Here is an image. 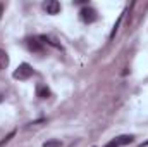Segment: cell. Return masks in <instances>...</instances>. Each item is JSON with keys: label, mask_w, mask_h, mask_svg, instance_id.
I'll list each match as a JSON object with an SVG mask.
<instances>
[{"label": "cell", "mask_w": 148, "mask_h": 147, "mask_svg": "<svg viewBox=\"0 0 148 147\" xmlns=\"http://www.w3.org/2000/svg\"><path fill=\"white\" fill-rule=\"evenodd\" d=\"M2 12H3V5L0 3V17H2Z\"/></svg>", "instance_id": "8fae6325"}, {"label": "cell", "mask_w": 148, "mask_h": 147, "mask_svg": "<svg viewBox=\"0 0 148 147\" xmlns=\"http://www.w3.org/2000/svg\"><path fill=\"white\" fill-rule=\"evenodd\" d=\"M28 47L31 52H36V54H43L45 52V43L40 37H35V38H29L28 40Z\"/></svg>", "instance_id": "3957f363"}, {"label": "cell", "mask_w": 148, "mask_h": 147, "mask_svg": "<svg viewBox=\"0 0 148 147\" xmlns=\"http://www.w3.org/2000/svg\"><path fill=\"white\" fill-rule=\"evenodd\" d=\"M79 16H81V19L84 21V23H95L97 21V17H98V14H97V10L93 9V7H83L81 9V12H79Z\"/></svg>", "instance_id": "7a4b0ae2"}, {"label": "cell", "mask_w": 148, "mask_h": 147, "mask_svg": "<svg viewBox=\"0 0 148 147\" xmlns=\"http://www.w3.org/2000/svg\"><path fill=\"white\" fill-rule=\"evenodd\" d=\"M36 97H40V99H47V97H50V88H48L47 85H43V83L36 85Z\"/></svg>", "instance_id": "5b68a950"}, {"label": "cell", "mask_w": 148, "mask_h": 147, "mask_svg": "<svg viewBox=\"0 0 148 147\" xmlns=\"http://www.w3.org/2000/svg\"><path fill=\"white\" fill-rule=\"evenodd\" d=\"M115 140V144L121 147V146H127V144H131L133 140H134V137L133 135H121V137H117V139H114Z\"/></svg>", "instance_id": "8992f818"}, {"label": "cell", "mask_w": 148, "mask_h": 147, "mask_svg": "<svg viewBox=\"0 0 148 147\" xmlns=\"http://www.w3.org/2000/svg\"><path fill=\"white\" fill-rule=\"evenodd\" d=\"M33 73H35V71H33V68H31L29 64L23 62V64H21V66L14 71V74H12V76H14L16 80H29V78L33 76Z\"/></svg>", "instance_id": "6da1fadb"}, {"label": "cell", "mask_w": 148, "mask_h": 147, "mask_svg": "<svg viewBox=\"0 0 148 147\" xmlns=\"http://www.w3.org/2000/svg\"><path fill=\"white\" fill-rule=\"evenodd\" d=\"M14 135H16V130H12V132H10V133H9V135H7V137H5V139H3V140H2V142H0V147L3 146V144H7V142H9V140H10V139H12V137H14Z\"/></svg>", "instance_id": "9c48e42d"}, {"label": "cell", "mask_w": 148, "mask_h": 147, "mask_svg": "<svg viewBox=\"0 0 148 147\" xmlns=\"http://www.w3.org/2000/svg\"><path fill=\"white\" fill-rule=\"evenodd\" d=\"M43 9L47 10V14H59L60 12V2H57V0H47L43 3Z\"/></svg>", "instance_id": "277c9868"}, {"label": "cell", "mask_w": 148, "mask_h": 147, "mask_svg": "<svg viewBox=\"0 0 148 147\" xmlns=\"http://www.w3.org/2000/svg\"><path fill=\"white\" fill-rule=\"evenodd\" d=\"M2 101H3V94L0 92V102H2Z\"/></svg>", "instance_id": "7c38bea8"}, {"label": "cell", "mask_w": 148, "mask_h": 147, "mask_svg": "<svg viewBox=\"0 0 148 147\" xmlns=\"http://www.w3.org/2000/svg\"><path fill=\"white\" fill-rule=\"evenodd\" d=\"M7 66H9V54L3 49H0V71H3Z\"/></svg>", "instance_id": "52a82bcc"}, {"label": "cell", "mask_w": 148, "mask_h": 147, "mask_svg": "<svg viewBox=\"0 0 148 147\" xmlns=\"http://www.w3.org/2000/svg\"><path fill=\"white\" fill-rule=\"evenodd\" d=\"M43 147H62V142L60 140H55V139H52V140H47Z\"/></svg>", "instance_id": "ba28073f"}, {"label": "cell", "mask_w": 148, "mask_h": 147, "mask_svg": "<svg viewBox=\"0 0 148 147\" xmlns=\"http://www.w3.org/2000/svg\"><path fill=\"white\" fill-rule=\"evenodd\" d=\"M105 147H119V146L115 144V140H112V142H109V144H107Z\"/></svg>", "instance_id": "30bf717a"}]
</instances>
